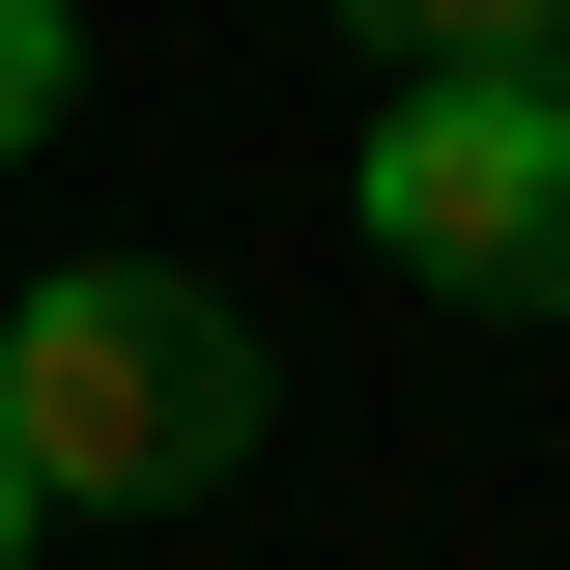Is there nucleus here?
I'll return each mask as SVG.
<instances>
[{
	"label": "nucleus",
	"mask_w": 570,
	"mask_h": 570,
	"mask_svg": "<svg viewBox=\"0 0 570 570\" xmlns=\"http://www.w3.org/2000/svg\"><path fill=\"white\" fill-rule=\"evenodd\" d=\"M0 456H29V513L228 485V456H257V314H228L200 257H58L0 314Z\"/></svg>",
	"instance_id": "1"
},
{
	"label": "nucleus",
	"mask_w": 570,
	"mask_h": 570,
	"mask_svg": "<svg viewBox=\"0 0 570 570\" xmlns=\"http://www.w3.org/2000/svg\"><path fill=\"white\" fill-rule=\"evenodd\" d=\"M343 200H371V257L456 285V314H570V142L513 115V86H400Z\"/></svg>",
	"instance_id": "2"
},
{
	"label": "nucleus",
	"mask_w": 570,
	"mask_h": 570,
	"mask_svg": "<svg viewBox=\"0 0 570 570\" xmlns=\"http://www.w3.org/2000/svg\"><path fill=\"white\" fill-rule=\"evenodd\" d=\"M343 29H371L400 86H513V29H542V0H343Z\"/></svg>",
	"instance_id": "3"
},
{
	"label": "nucleus",
	"mask_w": 570,
	"mask_h": 570,
	"mask_svg": "<svg viewBox=\"0 0 570 570\" xmlns=\"http://www.w3.org/2000/svg\"><path fill=\"white\" fill-rule=\"evenodd\" d=\"M58 115H86V29H58V0H0V171H29Z\"/></svg>",
	"instance_id": "4"
},
{
	"label": "nucleus",
	"mask_w": 570,
	"mask_h": 570,
	"mask_svg": "<svg viewBox=\"0 0 570 570\" xmlns=\"http://www.w3.org/2000/svg\"><path fill=\"white\" fill-rule=\"evenodd\" d=\"M513 115H542V142H570V0H542V29H513Z\"/></svg>",
	"instance_id": "5"
},
{
	"label": "nucleus",
	"mask_w": 570,
	"mask_h": 570,
	"mask_svg": "<svg viewBox=\"0 0 570 570\" xmlns=\"http://www.w3.org/2000/svg\"><path fill=\"white\" fill-rule=\"evenodd\" d=\"M29 542H58V513H29V456H0V570H29Z\"/></svg>",
	"instance_id": "6"
}]
</instances>
